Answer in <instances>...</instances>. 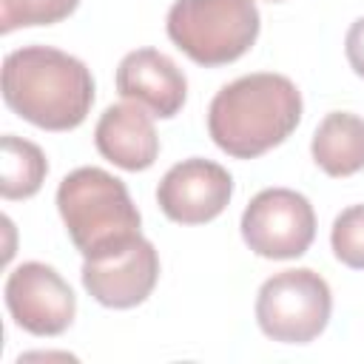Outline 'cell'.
Wrapping results in <instances>:
<instances>
[{"mask_svg":"<svg viewBox=\"0 0 364 364\" xmlns=\"http://www.w3.org/2000/svg\"><path fill=\"white\" fill-rule=\"evenodd\" d=\"M97 151L122 171H145L159 156V136L151 114L136 102L108 105L94 128Z\"/></svg>","mask_w":364,"mask_h":364,"instance_id":"8fae6325","label":"cell"},{"mask_svg":"<svg viewBox=\"0 0 364 364\" xmlns=\"http://www.w3.org/2000/svg\"><path fill=\"white\" fill-rule=\"evenodd\" d=\"M57 210L82 259L108 256L142 236V216L125 182L102 168H77L63 176Z\"/></svg>","mask_w":364,"mask_h":364,"instance_id":"3957f363","label":"cell"},{"mask_svg":"<svg viewBox=\"0 0 364 364\" xmlns=\"http://www.w3.org/2000/svg\"><path fill=\"white\" fill-rule=\"evenodd\" d=\"M165 28L193 63L216 68L239 60L256 43L259 9L253 0H176Z\"/></svg>","mask_w":364,"mask_h":364,"instance_id":"277c9868","label":"cell"},{"mask_svg":"<svg viewBox=\"0 0 364 364\" xmlns=\"http://www.w3.org/2000/svg\"><path fill=\"white\" fill-rule=\"evenodd\" d=\"M6 307L31 336H60L71 327L77 299L68 282L43 262H23L6 279Z\"/></svg>","mask_w":364,"mask_h":364,"instance_id":"52a82bcc","label":"cell"},{"mask_svg":"<svg viewBox=\"0 0 364 364\" xmlns=\"http://www.w3.org/2000/svg\"><path fill=\"white\" fill-rule=\"evenodd\" d=\"M117 91L151 111V117L171 119L185 105L188 80L168 54L156 48H136L125 54L117 68Z\"/></svg>","mask_w":364,"mask_h":364,"instance_id":"30bf717a","label":"cell"},{"mask_svg":"<svg viewBox=\"0 0 364 364\" xmlns=\"http://www.w3.org/2000/svg\"><path fill=\"white\" fill-rule=\"evenodd\" d=\"M316 165L327 176H353L364 168V119L350 111L327 114L310 142Z\"/></svg>","mask_w":364,"mask_h":364,"instance_id":"7c38bea8","label":"cell"},{"mask_svg":"<svg viewBox=\"0 0 364 364\" xmlns=\"http://www.w3.org/2000/svg\"><path fill=\"white\" fill-rule=\"evenodd\" d=\"M344 51H347L350 68L364 80V17H358V20L350 26V31H347V37H344Z\"/></svg>","mask_w":364,"mask_h":364,"instance_id":"2e32d148","label":"cell"},{"mask_svg":"<svg viewBox=\"0 0 364 364\" xmlns=\"http://www.w3.org/2000/svg\"><path fill=\"white\" fill-rule=\"evenodd\" d=\"M80 0H0V31L9 34L26 26H51L65 20Z\"/></svg>","mask_w":364,"mask_h":364,"instance_id":"5bb4252c","label":"cell"},{"mask_svg":"<svg viewBox=\"0 0 364 364\" xmlns=\"http://www.w3.org/2000/svg\"><path fill=\"white\" fill-rule=\"evenodd\" d=\"M242 239L262 259H299L316 239L310 199L290 188L259 191L242 213Z\"/></svg>","mask_w":364,"mask_h":364,"instance_id":"8992f818","label":"cell"},{"mask_svg":"<svg viewBox=\"0 0 364 364\" xmlns=\"http://www.w3.org/2000/svg\"><path fill=\"white\" fill-rule=\"evenodd\" d=\"M82 287L94 301L114 310H128L142 304L159 279V253L156 247L139 236L131 245L82 262Z\"/></svg>","mask_w":364,"mask_h":364,"instance_id":"ba28073f","label":"cell"},{"mask_svg":"<svg viewBox=\"0 0 364 364\" xmlns=\"http://www.w3.org/2000/svg\"><path fill=\"white\" fill-rule=\"evenodd\" d=\"M233 196L230 173L202 156H191L168 168L156 188L159 210L179 225H205L216 219Z\"/></svg>","mask_w":364,"mask_h":364,"instance_id":"9c48e42d","label":"cell"},{"mask_svg":"<svg viewBox=\"0 0 364 364\" xmlns=\"http://www.w3.org/2000/svg\"><path fill=\"white\" fill-rule=\"evenodd\" d=\"M0 156H3V176H0V193L3 199H28L43 188V179L48 173L46 154L14 134H6L0 139Z\"/></svg>","mask_w":364,"mask_h":364,"instance_id":"4fadbf2b","label":"cell"},{"mask_svg":"<svg viewBox=\"0 0 364 364\" xmlns=\"http://www.w3.org/2000/svg\"><path fill=\"white\" fill-rule=\"evenodd\" d=\"M330 245L341 264L364 270V205H350L336 216Z\"/></svg>","mask_w":364,"mask_h":364,"instance_id":"9a60e30c","label":"cell"},{"mask_svg":"<svg viewBox=\"0 0 364 364\" xmlns=\"http://www.w3.org/2000/svg\"><path fill=\"white\" fill-rule=\"evenodd\" d=\"M3 100L26 122L46 131H71L94 102L88 65L51 46H23L3 60Z\"/></svg>","mask_w":364,"mask_h":364,"instance_id":"7a4b0ae2","label":"cell"},{"mask_svg":"<svg viewBox=\"0 0 364 364\" xmlns=\"http://www.w3.org/2000/svg\"><path fill=\"white\" fill-rule=\"evenodd\" d=\"M301 119V94L284 74H245L216 91L208 131L216 148L236 159H256L282 145Z\"/></svg>","mask_w":364,"mask_h":364,"instance_id":"6da1fadb","label":"cell"},{"mask_svg":"<svg viewBox=\"0 0 364 364\" xmlns=\"http://www.w3.org/2000/svg\"><path fill=\"white\" fill-rule=\"evenodd\" d=\"M333 310L330 284L310 267L270 276L256 296L262 333L282 344H307L324 333Z\"/></svg>","mask_w":364,"mask_h":364,"instance_id":"5b68a950","label":"cell"}]
</instances>
